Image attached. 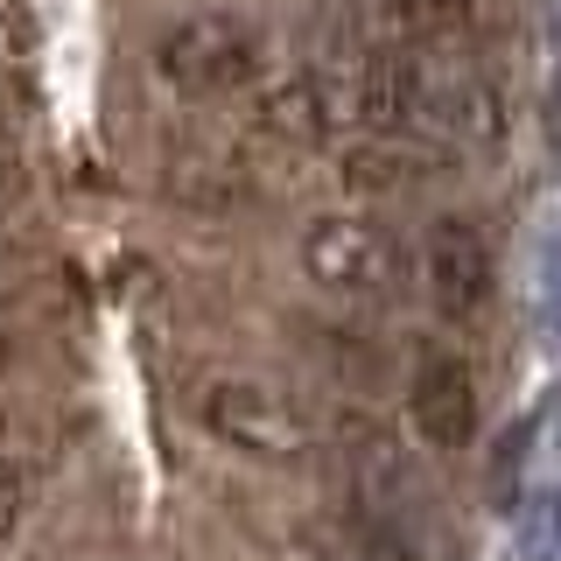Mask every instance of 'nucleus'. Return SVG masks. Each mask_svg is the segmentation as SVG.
Instances as JSON below:
<instances>
[{
  "mask_svg": "<svg viewBox=\"0 0 561 561\" xmlns=\"http://www.w3.org/2000/svg\"><path fill=\"white\" fill-rule=\"evenodd\" d=\"M154 70L183 99H232V92H253L267 78V35H260L253 14L204 8L154 43Z\"/></svg>",
  "mask_w": 561,
  "mask_h": 561,
  "instance_id": "obj_1",
  "label": "nucleus"
},
{
  "mask_svg": "<svg viewBox=\"0 0 561 561\" xmlns=\"http://www.w3.org/2000/svg\"><path fill=\"white\" fill-rule=\"evenodd\" d=\"M204 428L218 443L260 456V463H295V456L316 449V428L302 421V408L267 379H210L204 386Z\"/></svg>",
  "mask_w": 561,
  "mask_h": 561,
  "instance_id": "obj_2",
  "label": "nucleus"
},
{
  "mask_svg": "<svg viewBox=\"0 0 561 561\" xmlns=\"http://www.w3.org/2000/svg\"><path fill=\"white\" fill-rule=\"evenodd\" d=\"M302 267L330 295H393L408 280V253L373 218H316L302 239Z\"/></svg>",
  "mask_w": 561,
  "mask_h": 561,
  "instance_id": "obj_3",
  "label": "nucleus"
},
{
  "mask_svg": "<svg viewBox=\"0 0 561 561\" xmlns=\"http://www.w3.org/2000/svg\"><path fill=\"white\" fill-rule=\"evenodd\" d=\"M421 274H428L435 309L456 316V323H478L491 316V295H499V260H491V239L470 218H435L428 245H421Z\"/></svg>",
  "mask_w": 561,
  "mask_h": 561,
  "instance_id": "obj_4",
  "label": "nucleus"
},
{
  "mask_svg": "<svg viewBox=\"0 0 561 561\" xmlns=\"http://www.w3.org/2000/svg\"><path fill=\"white\" fill-rule=\"evenodd\" d=\"M408 414L428 449H470V435H478V379H470L463 351L449 344L421 351L408 379Z\"/></svg>",
  "mask_w": 561,
  "mask_h": 561,
  "instance_id": "obj_5",
  "label": "nucleus"
},
{
  "mask_svg": "<svg viewBox=\"0 0 561 561\" xmlns=\"http://www.w3.org/2000/svg\"><path fill=\"white\" fill-rule=\"evenodd\" d=\"M470 0H373L365 14V43L393 49V57H443L463 43Z\"/></svg>",
  "mask_w": 561,
  "mask_h": 561,
  "instance_id": "obj_6",
  "label": "nucleus"
},
{
  "mask_svg": "<svg viewBox=\"0 0 561 561\" xmlns=\"http://www.w3.org/2000/svg\"><path fill=\"white\" fill-rule=\"evenodd\" d=\"M253 127L267 140H288V148H316V140H330V99H323V70H295V78H280L260 92L253 105Z\"/></svg>",
  "mask_w": 561,
  "mask_h": 561,
  "instance_id": "obj_7",
  "label": "nucleus"
},
{
  "mask_svg": "<svg viewBox=\"0 0 561 561\" xmlns=\"http://www.w3.org/2000/svg\"><path fill=\"white\" fill-rule=\"evenodd\" d=\"M534 323L540 330L561 323V210L540 225V245H534Z\"/></svg>",
  "mask_w": 561,
  "mask_h": 561,
  "instance_id": "obj_8",
  "label": "nucleus"
},
{
  "mask_svg": "<svg viewBox=\"0 0 561 561\" xmlns=\"http://www.w3.org/2000/svg\"><path fill=\"white\" fill-rule=\"evenodd\" d=\"M22 505H28V470H22V456L0 449V554H8L14 526H22Z\"/></svg>",
  "mask_w": 561,
  "mask_h": 561,
  "instance_id": "obj_9",
  "label": "nucleus"
}]
</instances>
